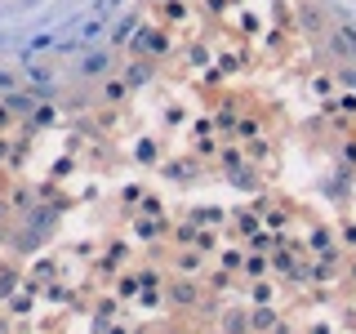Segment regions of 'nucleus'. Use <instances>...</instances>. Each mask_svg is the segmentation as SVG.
<instances>
[{
    "label": "nucleus",
    "instance_id": "1",
    "mask_svg": "<svg viewBox=\"0 0 356 334\" xmlns=\"http://www.w3.org/2000/svg\"><path fill=\"white\" fill-rule=\"evenodd\" d=\"M321 14H325L334 40L356 54V0H321Z\"/></svg>",
    "mask_w": 356,
    "mask_h": 334
}]
</instances>
